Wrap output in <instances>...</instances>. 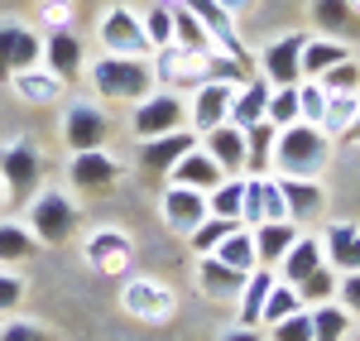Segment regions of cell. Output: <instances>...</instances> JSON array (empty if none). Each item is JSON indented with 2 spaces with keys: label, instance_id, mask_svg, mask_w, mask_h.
I'll use <instances>...</instances> for the list:
<instances>
[{
  "label": "cell",
  "instance_id": "16",
  "mask_svg": "<svg viewBox=\"0 0 360 341\" xmlns=\"http://www.w3.org/2000/svg\"><path fill=\"white\" fill-rule=\"evenodd\" d=\"M231 91H236V86H226V82H202L193 91L188 125H193L197 135H207V130H217L221 120H231Z\"/></svg>",
  "mask_w": 360,
  "mask_h": 341
},
{
  "label": "cell",
  "instance_id": "22",
  "mask_svg": "<svg viewBox=\"0 0 360 341\" xmlns=\"http://www.w3.org/2000/svg\"><path fill=\"white\" fill-rule=\"evenodd\" d=\"M322 255L332 259L336 274L360 269V226L356 221H332V226L322 231Z\"/></svg>",
  "mask_w": 360,
  "mask_h": 341
},
{
  "label": "cell",
  "instance_id": "39",
  "mask_svg": "<svg viewBox=\"0 0 360 341\" xmlns=\"http://www.w3.org/2000/svg\"><path fill=\"white\" fill-rule=\"evenodd\" d=\"M236 226H240V221H226V217H207V221H202V226L188 236V245H193L197 255H212V250H217V245H221V240H226V236H231Z\"/></svg>",
  "mask_w": 360,
  "mask_h": 341
},
{
  "label": "cell",
  "instance_id": "3",
  "mask_svg": "<svg viewBox=\"0 0 360 341\" xmlns=\"http://www.w3.org/2000/svg\"><path fill=\"white\" fill-rule=\"evenodd\" d=\"M29 231H34V240L39 245H63V240H72V231H77V207L72 198L58 188V193H39L34 207H29Z\"/></svg>",
  "mask_w": 360,
  "mask_h": 341
},
{
  "label": "cell",
  "instance_id": "6",
  "mask_svg": "<svg viewBox=\"0 0 360 341\" xmlns=\"http://www.w3.org/2000/svg\"><path fill=\"white\" fill-rule=\"evenodd\" d=\"M111 140V115L101 111L96 101H72L63 111V144L72 154H86V149H106Z\"/></svg>",
  "mask_w": 360,
  "mask_h": 341
},
{
  "label": "cell",
  "instance_id": "34",
  "mask_svg": "<svg viewBox=\"0 0 360 341\" xmlns=\"http://www.w3.org/2000/svg\"><path fill=\"white\" fill-rule=\"evenodd\" d=\"M34 250H39L34 231H25L20 221H10V217H0V264H25Z\"/></svg>",
  "mask_w": 360,
  "mask_h": 341
},
{
  "label": "cell",
  "instance_id": "44",
  "mask_svg": "<svg viewBox=\"0 0 360 341\" xmlns=\"http://www.w3.org/2000/svg\"><path fill=\"white\" fill-rule=\"evenodd\" d=\"M207 82H226V86H240L245 82V63L240 58H231V53H207Z\"/></svg>",
  "mask_w": 360,
  "mask_h": 341
},
{
  "label": "cell",
  "instance_id": "32",
  "mask_svg": "<svg viewBox=\"0 0 360 341\" xmlns=\"http://www.w3.org/2000/svg\"><path fill=\"white\" fill-rule=\"evenodd\" d=\"M212 255L226 259V264H231V269H240V274L259 269V259H255V231H250V226H236V231L221 240V245L212 250Z\"/></svg>",
  "mask_w": 360,
  "mask_h": 341
},
{
  "label": "cell",
  "instance_id": "56",
  "mask_svg": "<svg viewBox=\"0 0 360 341\" xmlns=\"http://www.w3.org/2000/svg\"><path fill=\"white\" fill-rule=\"evenodd\" d=\"M351 10H360V0H351Z\"/></svg>",
  "mask_w": 360,
  "mask_h": 341
},
{
  "label": "cell",
  "instance_id": "53",
  "mask_svg": "<svg viewBox=\"0 0 360 341\" xmlns=\"http://www.w3.org/2000/svg\"><path fill=\"white\" fill-rule=\"evenodd\" d=\"M217 5H221V10H231V15H240V10H250L255 0H217Z\"/></svg>",
  "mask_w": 360,
  "mask_h": 341
},
{
  "label": "cell",
  "instance_id": "23",
  "mask_svg": "<svg viewBox=\"0 0 360 341\" xmlns=\"http://www.w3.org/2000/svg\"><path fill=\"white\" fill-rule=\"evenodd\" d=\"M322 264H327V255H322V240H317V236H298V240H293V250H288V255L278 259V284H303L307 274H312V269H322Z\"/></svg>",
  "mask_w": 360,
  "mask_h": 341
},
{
  "label": "cell",
  "instance_id": "51",
  "mask_svg": "<svg viewBox=\"0 0 360 341\" xmlns=\"http://www.w3.org/2000/svg\"><path fill=\"white\" fill-rule=\"evenodd\" d=\"M264 221H288V207L278 193V178H264Z\"/></svg>",
  "mask_w": 360,
  "mask_h": 341
},
{
  "label": "cell",
  "instance_id": "27",
  "mask_svg": "<svg viewBox=\"0 0 360 341\" xmlns=\"http://www.w3.org/2000/svg\"><path fill=\"white\" fill-rule=\"evenodd\" d=\"M240 284H245V274H240V269H231L226 259H217V255H202V259H197V288H202L207 298H236Z\"/></svg>",
  "mask_w": 360,
  "mask_h": 341
},
{
  "label": "cell",
  "instance_id": "47",
  "mask_svg": "<svg viewBox=\"0 0 360 341\" xmlns=\"http://www.w3.org/2000/svg\"><path fill=\"white\" fill-rule=\"evenodd\" d=\"M298 115H303L307 125H322V115H327V91H322V82H298Z\"/></svg>",
  "mask_w": 360,
  "mask_h": 341
},
{
  "label": "cell",
  "instance_id": "20",
  "mask_svg": "<svg viewBox=\"0 0 360 341\" xmlns=\"http://www.w3.org/2000/svg\"><path fill=\"white\" fill-rule=\"evenodd\" d=\"M278 193H283V207H288V221H293V226H303V221H312V217H322L327 193H322L317 178H278Z\"/></svg>",
  "mask_w": 360,
  "mask_h": 341
},
{
  "label": "cell",
  "instance_id": "14",
  "mask_svg": "<svg viewBox=\"0 0 360 341\" xmlns=\"http://www.w3.org/2000/svg\"><path fill=\"white\" fill-rule=\"evenodd\" d=\"M115 178H120V164H115L111 149H86V154H72L68 183H72L77 193H111Z\"/></svg>",
  "mask_w": 360,
  "mask_h": 341
},
{
  "label": "cell",
  "instance_id": "13",
  "mask_svg": "<svg viewBox=\"0 0 360 341\" xmlns=\"http://www.w3.org/2000/svg\"><path fill=\"white\" fill-rule=\"evenodd\" d=\"M159 212H164V226L168 231H183V236H193L212 212H207V193H197V188H178V183H168L164 198H159Z\"/></svg>",
  "mask_w": 360,
  "mask_h": 341
},
{
  "label": "cell",
  "instance_id": "30",
  "mask_svg": "<svg viewBox=\"0 0 360 341\" xmlns=\"http://www.w3.org/2000/svg\"><path fill=\"white\" fill-rule=\"evenodd\" d=\"M274 140H278V125L269 120H259V125H250L245 130V173H269L274 169Z\"/></svg>",
  "mask_w": 360,
  "mask_h": 341
},
{
  "label": "cell",
  "instance_id": "41",
  "mask_svg": "<svg viewBox=\"0 0 360 341\" xmlns=\"http://www.w3.org/2000/svg\"><path fill=\"white\" fill-rule=\"evenodd\" d=\"M264 120L278 125V130L293 125V120H303V115H298V86H274V91H269V111H264Z\"/></svg>",
  "mask_w": 360,
  "mask_h": 341
},
{
  "label": "cell",
  "instance_id": "11",
  "mask_svg": "<svg viewBox=\"0 0 360 341\" xmlns=\"http://www.w3.org/2000/svg\"><path fill=\"white\" fill-rule=\"evenodd\" d=\"M202 135H197L193 125H183V130H168V135H154V140H139V169L154 173V178H164L188 149H197Z\"/></svg>",
  "mask_w": 360,
  "mask_h": 341
},
{
  "label": "cell",
  "instance_id": "48",
  "mask_svg": "<svg viewBox=\"0 0 360 341\" xmlns=\"http://www.w3.org/2000/svg\"><path fill=\"white\" fill-rule=\"evenodd\" d=\"M0 341H58L49 327H39V322H5L0 327Z\"/></svg>",
  "mask_w": 360,
  "mask_h": 341
},
{
  "label": "cell",
  "instance_id": "45",
  "mask_svg": "<svg viewBox=\"0 0 360 341\" xmlns=\"http://www.w3.org/2000/svg\"><path fill=\"white\" fill-rule=\"evenodd\" d=\"M264 221V173L255 178V173H245V202H240V226H259Z\"/></svg>",
  "mask_w": 360,
  "mask_h": 341
},
{
  "label": "cell",
  "instance_id": "40",
  "mask_svg": "<svg viewBox=\"0 0 360 341\" xmlns=\"http://www.w3.org/2000/svg\"><path fill=\"white\" fill-rule=\"evenodd\" d=\"M303 303H298V293H293V284H274L269 288V298H264V313H259V327H274V322H283L288 313H298Z\"/></svg>",
  "mask_w": 360,
  "mask_h": 341
},
{
  "label": "cell",
  "instance_id": "18",
  "mask_svg": "<svg viewBox=\"0 0 360 341\" xmlns=\"http://www.w3.org/2000/svg\"><path fill=\"white\" fill-rule=\"evenodd\" d=\"M154 77L159 82H178V86H202L207 82V53H188V49L168 44V49H159Z\"/></svg>",
  "mask_w": 360,
  "mask_h": 341
},
{
  "label": "cell",
  "instance_id": "54",
  "mask_svg": "<svg viewBox=\"0 0 360 341\" xmlns=\"http://www.w3.org/2000/svg\"><path fill=\"white\" fill-rule=\"evenodd\" d=\"M5 202H10V193H5V183H0V212H5Z\"/></svg>",
  "mask_w": 360,
  "mask_h": 341
},
{
  "label": "cell",
  "instance_id": "46",
  "mask_svg": "<svg viewBox=\"0 0 360 341\" xmlns=\"http://www.w3.org/2000/svg\"><path fill=\"white\" fill-rule=\"evenodd\" d=\"M269 341H312V313L298 308V313H288L283 322L269 327Z\"/></svg>",
  "mask_w": 360,
  "mask_h": 341
},
{
  "label": "cell",
  "instance_id": "1",
  "mask_svg": "<svg viewBox=\"0 0 360 341\" xmlns=\"http://www.w3.org/2000/svg\"><path fill=\"white\" fill-rule=\"evenodd\" d=\"M327 164H332V135H327L322 125L293 120V125L278 130V140H274L278 178H317Z\"/></svg>",
  "mask_w": 360,
  "mask_h": 341
},
{
  "label": "cell",
  "instance_id": "50",
  "mask_svg": "<svg viewBox=\"0 0 360 341\" xmlns=\"http://www.w3.org/2000/svg\"><path fill=\"white\" fill-rule=\"evenodd\" d=\"M336 303H341L351 317H360V269L341 274V284H336Z\"/></svg>",
  "mask_w": 360,
  "mask_h": 341
},
{
  "label": "cell",
  "instance_id": "4",
  "mask_svg": "<svg viewBox=\"0 0 360 341\" xmlns=\"http://www.w3.org/2000/svg\"><path fill=\"white\" fill-rule=\"evenodd\" d=\"M101 49L115 53V58H149L154 53V44L144 34V20H139L130 5H111L101 15Z\"/></svg>",
  "mask_w": 360,
  "mask_h": 341
},
{
  "label": "cell",
  "instance_id": "2",
  "mask_svg": "<svg viewBox=\"0 0 360 341\" xmlns=\"http://www.w3.org/2000/svg\"><path fill=\"white\" fill-rule=\"evenodd\" d=\"M154 63L149 58H115V53H101L91 63V86L101 101H144L154 91Z\"/></svg>",
  "mask_w": 360,
  "mask_h": 341
},
{
  "label": "cell",
  "instance_id": "15",
  "mask_svg": "<svg viewBox=\"0 0 360 341\" xmlns=\"http://www.w3.org/2000/svg\"><path fill=\"white\" fill-rule=\"evenodd\" d=\"M178 5L193 10L197 20H202V29L212 34V44H217L221 53H231V58L245 63V49H240V39H236V15H231V10H221L217 0H178Z\"/></svg>",
  "mask_w": 360,
  "mask_h": 341
},
{
  "label": "cell",
  "instance_id": "9",
  "mask_svg": "<svg viewBox=\"0 0 360 341\" xmlns=\"http://www.w3.org/2000/svg\"><path fill=\"white\" fill-rule=\"evenodd\" d=\"M120 308L130 317H139V322H168L173 317V308H178V298H173V288L159 284V279H130V284L120 288Z\"/></svg>",
  "mask_w": 360,
  "mask_h": 341
},
{
  "label": "cell",
  "instance_id": "10",
  "mask_svg": "<svg viewBox=\"0 0 360 341\" xmlns=\"http://www.w3.org/2000/svg\"><path fill=\"white\" fill-rule=\"evenodd\" d=\"M82 255H86V264H91L96 274H125L130 259H135V240H130L120 226H101V231L86 236Z\"/></svg>",
  "mask_w": 360,
  "mask_h": 341
},
{
  "label": "cell",
  "instance_id": "8",
  "mask_svg": "<svg viewBox=\"0 0 360 341\" xmlns=\"http://www.w3.org/2000/svg\"><path fill=\"white\" fill-rule=\"evenodd\" d=\"M39 63H44V39L20 20H5L0 25V82H10L15 72L39 67Z\"/></svg>",
  "mask_w": 360,
  "mask_h": 341
},
{
  "label": "cell",
  "instance_id": "12",
  "mask_svg": "<svg viewBox=\"0 0 360 341\" xmlns=\"http://www.w3.org/2000/svg\"><path fill=\"white\" fill-rule=\"evenodd\" d=\"M303 44H307V34L293 29V34H278L274 44L264 49V77H269V86L303 82Z\"/></svg>",
  "mask_w": 360,
  "mask_h": 341
},
{
  "label": "cell",
  "instance_id": "29",
  "mask_svg": "<svg viewBox=\"0 0 360 341\" xmlns=\"http://www.w3.org/2000/svg\"><path fill=\"white\" fill-rule=\"evenodd\" d=\"M346 58H351V49H346L341 39H327V34L312 39V34H307V44H303V82H317L327 67L346 63Z\"/></svg>",
  "mask_w": 360,
  "mask_h": 341
},
{
  "label": "cell",
  "instance_id": "7",
  "mask_svg": "<svg viewBox=\"0 0 360 341\" xmlns=\"http://www.w3.org/2000/svg\"><path fill=\"white\" fill-rule=\"evenodd\" d=\"M39 178H44V159L29 140H10L0 144V183L10 198H29L39 193Z\"/></svg>",
  "mask_w": 360,
  "mask_h": 341
},
{
  "label": "cell",
  "instance_id": "38",
  "mask_svg": "<svg viewBox=\"0 0 360 341\" xmlns=\"http://www.w3.org/2000/svg\"><path fill=\"white\" fill-rule=\"evenodd\" d=\"M351 15H356V10H351V0H312V25L322 29L327 39H336L341 29L351 25Z\"/></svg>",
  "mask_w": 360,
  "mask_h": 341
},
{
  "label": "cell",
  "instance_id": "49",
  "mask_svg": "<svg viewBox=\"0 0 360 341\" xmlns=\"http://www.w3.org/2000/svg\"><path fill=\"white\" fill-rule=\"evenodd\" d=\"M20 303H25V279L10 274V269H0V313H15Z\"/></svg>",
  "mask_w": 360,
  "mask_h": 341
},
{
  "label": "cell",
  "instance_id": "31",
  "mask_svg": "<svg viewBox=\"0 0 360 341\" xmlns=\"http://www.w3.org/2000/svg\"><path fill=\"white\" fill-rule=\"evenodd\" d=\"M240 202H245V173H231L207 193V212L226 217V221H240Z\"/></svg>",
  "mask_w": 360,
  "mask_h": 341
},
{
  "label": "cell",
  "instance_id": "43",
  "mask_svg": "<svg viewBox=\"0 0 360 341\" xmlns=\"http://www.w3.org/2000/svg\"><path fill=\"white\" fill-rule=\"evenodd\" d=\"M317 82H322V91H327V96H336V91H360V63H356V58H346V63L327 67Z\"/></svg>",
  "mask_w": 360,
  "mask_h": 341
},
{
  "label": "cell",
  "instance_id": "26",
  "mask_svg": "<svg viewBox=\"0 0 360 341\" xmlns=\"http://www.w3.org/2000/svg\"><path fill=\"white\" fill-rule=\"evenodd\" d=\"M10 86H15V96L29 101V106H53L58 96H63V77H53L44 63H39V67H25V72H15Z\"/></svg>",
  "mask_w": 360,
  "mask_h": 341
},
{
  "label": "cell",
  "instance_id": "33",
  "mask_svg": "<svg viewBox=\"0 0 360 341\" xmlns=\"http://www.w3.org/2000/svg\"><path fill=\"white\" fill-rule=\"evenodd\" d=\"M312 313V341H346L351 332V313L341 308V303H317V308H307Z\"/></svg>",
  "mask_w": 360,
  "mask_h": 341
},
{
  "label": "cell",
  "instance_id": "24",
  "mask_svg": "<svg viewBox=\"0 0 360 341\" xmlns=\"http://www.w3.org/2000/svg\"><path fill=\"white\" fill-rule=\"evenodd\" d=\"M269 77H255V82H240L236 91H231V125H240V130H250V125H259L264 120V111H269Z\"/></svg>",
  "mask_w": 360,
  "mask_h": 341
},
{
  "label": "cell",
  "instance_id": "21",
  "mask_svg": "<svg viewBox=\"0 0 360 341\" xmlns=\"http://www.w3.org/2000/svg\"><path fill=\"white\" fill-rule=\"evenodd\" d=\"M221 178H226V173L217 169V159H212L202 144H197V149H188V154L168 169V183H178V188H197V193H212Z\"/></svg>",
  "mask_w": 360,
  "mask_h": 341
},
{
  "label": "cell",
  "instance_id": "28",
  "mask_svg": "<svg viewBox=\"0 0 360 341\" xmlns=\"http://www.w3.org/2000/svg\"><path fill=\"white\" fill-rule=\"evenodd\" d=\"M274 284H278V274H274V269H264V264L245 274V284H240V293H236V298H240V327H259L264 298H269V288H274Z\"/></svg>",
  "mask_w": 360,
  "mask_h": 341
},
{
  "label": "cell",
  "instance_id": "52",
  "mask_svg": "<svg viewBox=\"0 0 360 341\" xmlns=\"http://www.w3.org/2000/svg\"><path fill=\"white\" fill-rule=\"evenodd\" d=\"M221 341H259V327H236V332H226Z\"/></svg>",
  "mask_w": 360,
  "mask_h": 341
},
{
  "label": "cell",
  "instance_id": "42",
  "mask_svg": "<svg viewBox=\"0 0 360 341\" xmlns=\"http://www.w3.org/2000/svg\"><path fill=\"white\" fill-rule=\"evenodd\" d=\"M139 20H144V34H149L154 49H168V44H173V5H168V0L154 5V10H144Z\"/></svg>",
  "mask_w": 360,
  "mask_h": 341
},
{
  "label": "cell",
  "instance_id": "55",
  "mask_svg": "<svg viewBox=\"0 0 360 341\" xmlns=\"http://www.w3.org/2000/svg\"><path fill=\"white\" fill-rule=\"evenodd\" d=\"M351 140H360V120H356V125H351Z\"/></svg>",
  "mask_w": 360,
  "mask_h": 341
},
{
  "label": "cell",
  "instance_id": "35",
  "mask_svg": "<svg viewBox=\"0 0 360 341\" xmlns=\"http://www.w3.org/2000/svg\"><path fill=\"white\" fill-rule=\"evenodd\" d=\"M356 120H360V91H336V96H327V115H322V130L327 135H351Z\"/></svg>",
  "mask_w": 360,
  "mask_h": 341
},
{
  "label": "cell",
  "instance_id": "36",
  "mask_svg": "<svg viewBox=\"0 0 360 341\" xmlns=\"http://www.w3.org/2000/svg\"><path fill=\"white\" fill-rule=\"evenodd\" d=\"M173 44L178 49H188V53H212V34L202 29L193 10H183V5H173Z\"/></svg>",
  "mask_w": 360,
  "mask_h": 341
},
{
  "label": "cell",
  "instance_id": "19",
  "mask_svg": "<svg viewBox=\"0 0 360 341\" xmlns=\"http://www.w3.org/2000/svg\"><path fill=\"white\" fill-rule=\"evenodd\" d=\"M202 149L217 159V169H221L226 178H231V173H245V130H240V125L221 120L217 130L202 135Z\"/></svg>",
  "mask_w": 360,
  "mask_h": 341
},
{
  "label": "cell",
  "instance_id": "25",
  "mask_svg": "<svg viewBox=\"0 0 360 341\" xmlns=\"http://www.w3.org/2000/svg\"><path fill=\"white\" fill-rule=\"evenodd\" d=\"M298 236H303V231L293 226V221H259V226H255V259H259L264 269H278V259L293 250Z\"/></svg>",
  "mask_w": 360,
  "mask_h": 341
},
{
  "label": "cell",
  "instance_id": "37",
  "mask_svg": "<svg viewBox=\"0 0 360 341\" xmlns=\"http://www.w3.org/2000/svg\"><path fill=\"white\" fill-rule=\"evenodd\" d=\"M336 284H341V274H336L332 264H322V269H312L293 293H298L303 308H317V303H332V298H336Z\"/></svg>",
  "mask_w": 360,
  "mask_h": 341
},
{
  "label": "cell",
  "instance_id": "17",
  "mask_svg": "<svg viewBox=\"0 0 360 341\" xmlns=\"http://www.w3.org/2000/svg\"><path fill=\"white\" fill-rule=\"evenodd\" d=\"M44 67H49L53 77H63V82H72V77L82 72V39L68 25L44 34Z\"/></svg>",
  "mask_w": 360,
  "mask_h": 341
},
{
  "label": "cell",
  "instance_id": "5",
  "mask_svg": "<svg viewBox=\"0 0 360 341\" xmlns=\"http://www.w3.org/2000/svg\"><path fill=\"white\" fill-rule=\"evenodd\" d=\"M183 125H188V106H183V96H173V91H149L144 101H135V115H130L135 140H154V135L183 130Z\"/></svg>",
  "mask_w": 360,
  "mask_h": 341
}]
</instances>
